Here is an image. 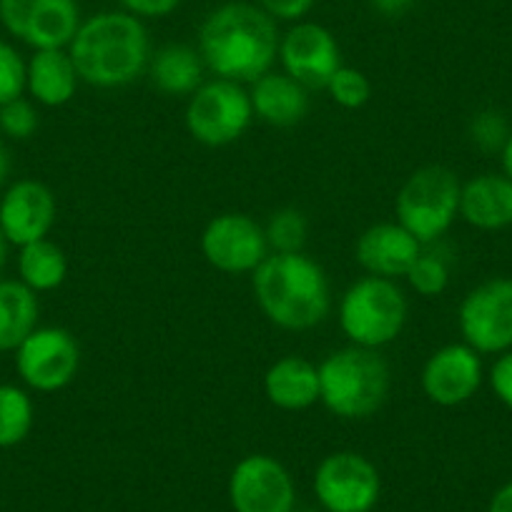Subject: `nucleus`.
Wrapping results in <instances>:
<instances>
[{"label":"nucleus","mask_w":512,"mask_h":512,"mask_svg":"<svg viewBox=\"0 0 512 512\" xmlns=\"http://www.w3.org/2000/svg\"><path fill=\"white\" fill-rule=\"evenodd\" d=\"M485 382L482 354L470 344L455 342L435 349L420 374V387L437 407H460L480 392Z\"/></svg>","instance_id":"15"},{"label":"nucleus","mask_w":512,"mask_h":512,"mask_svg":"<svg viewBox=\"0 0 512 512\" xmlns=\"http://www.w3.org/2000/svg\"><path fill=\"white\" fill-rule=\"evenodd\" d=\"M462 181L452 169L430 164L407 176L397 191V224L405 226L422 246L440 241L460 216Z\"/></svg>","instance_id":"6"},{"label":"nucleus","mask_w":512,"mask_h":512,"mask_svg":"<svg viewBox=\"0 0 512 512\" xmlns=\"http://www.w3.org/2000/svg\"><path fill=\"white\" fill-rule=\"evenodd\" d=\"M317 0H256V6L262 8L267 16L277 23H299L312 13Z\"/></svg>","instance_id":"33"},{"label":"nucleus","mask_w":512,"mask_h":512,"mask_svg":"<svg viewBox=\"0 0 512 512\" xmlns=\"http://www.w3.org/2000/svg\"><path fill=\"white\" fill-rule=\"evenodd\" d=\"M41 126V116L33 101L28 98H16V101L0 106V134L11 141H28L36 136Z\"/></svg>","instance_id":"30"},{"label":"nucleus","mask_w":512,"mask_h":512,"mask_svg":"<svg viewBox=\"0 0 512 512\" xmlns=\"http://www.w3.org/2000/svg\"><path fill=\"white\" fill-rule=\"evenodd\" d=\"M249 98L254 118L274 128L297 126L309 113V91L284 71H269L267 76L251 83Z\"/></svg>","instance_id":"20"},{"label":"nucleus","mask_w":512,"mask_h":512,"mask_svg":"<svg viewBox=\"0 0 512 512\" xmlns=\"http://www.w3.org/2000/svg\"><path fill=\"white\" fill-rule=\"evenodd\" d=\"M36 425V405L18 384H0V450H11L28 440Z\"/></svg>","instance_id":"25"},{"label":"nucleus","mask_w":512,"mask_h":512,"mask_svg":"<svg viewBox=\"0 0 512 512\" xmlns=\"http://www.w3.org/2000/svg\"><path fill=\"white\" fill-rule=\"evenodd\" d=\"M13 354L21 382L43 395L66 390L81 369V344L63 327H38Z\"/></svg>","instance_id":"10"},{"label":"nucleus","mask_w":512,"mask_h":512,"mask_svg":"<svg viewBox=\"0 0 512 512\" xmlns=\"http://www.w3.org/2000/svg\"><path fill=\"white\" fill-rule=\"evenodd\" d=\"M121 11L131 16L149 21V18H166L174 11H179L181 0H116Z\"/></svg>","instance_id":"34"},{"label":"nucleus","mask_w":512,"mask_h":512,"mask_svg":"<svg viewBox=\"0 0 512 512\" xmlns=\"http://www.w3.org/2000/svg\"><path fill=\"white\" fill-rule=\"evenodd\" d=\"M410 314L405 292L395 279L362 277L349 284L337 307L339 329L349 344L382 349L402 334Z\"/></svg>","instance_id":"5"},{"label":"nucleus","mask_w":512,"mask_h":512,"mask_svg":"<svg viewBox=\"0 0 512 512\" xmlns=\"http://www.w3.org/2000/svg\"><path fill=\"white\" fill-rule=\"evenodd\" d=\"M279 28L254 3L231 0L214 8L199 28V53L214 78L254 83L279 61Z\"/></svg>","instance_id":"1"},{"label":"nucleus","mask_w":512,"mask_h":512,"mask_svg":"<svg viewBox=\"0 0 512 512\" xmlns=\"http://www.w3.org/2000/svg\"><path fill=\"white\" fill-rule=\"evenodd\" d=\"M56 194L43 181L21 179L0 196V231L11 246L48 239L56 226Z\"/></svg>","instance_id":"16"},{"label":"nucleus","mask_w":512,"mask_h":512,"mask_svg":"<svg viewBox=\"0 0 512 512\" xmlns=\"http://www.w3.org/2000/svg\"><path fill=\"white\" fill-rule=\"evenodd\" d=\"M76 66L66 48H53V51H33L28 58L26 71V91L36 103L46 108H61L73 101L78 91Z\"/></svg>","instance_id":"21"},{"label":"nucleus","mask_w":512,"mask_h":512,"mask_svg":"<svg viewBox=\"0 0 512 512\" xmlns=\"http://www.w3.org/2000/svg\"><path fill=\"white\" fill-rule=\"evenodd\" d=\"M28 61L16 46L0 41V106L16 101L26 93Z\"/></svg>","instance_id":"31"},{"label":"nucleus","mask_w":512,"mask_h":512,"mask_svg":"<svg viewBox=\"0 0 512 512\" xmlns=\"http://www.w3.org/2000/svg\"><path fill=\"white\" fill-rule=\"evenodd\" d=\"M68 277V256L56 241L41 239L18 249V279L36 294L53 292Z\"/></svg>","instance_id":"24"},{"label":"nucleus","mask_w":512,"mask_h":512,"mask_svg":"<svg viewBox=\"0 0 512 512\" xmlns=\"http://www.w3.org/2000/svg\"><path fill=\"white\" fill-rule=\"evenodd\" d=\"M314 495L327 512H372L382 495V477L369 457L339 450L314 470Z\"/></svg>","instance_id":"9"},{"label":"nucleus","mask_w":512,"mask_h":512,"mask_svg":"<svg viewBox=\"0 0 512 512\" xmlns=\"http://www.w3.org/2000/svg\"><path fill=\"white\" fill-rule=\"evenodd\" d=\"M425 246L397 221H379L364 229L354 244V259L369 277L400 279L410 272Z\"/></svg>","instance_id":"17"},{"label":"nucleus","mask_w":512,"mask_h":512,"mask_svg":"<svg viewBox=\"0 0 512 512\" xmlns=\"http://www.w3.org/2000/svg\"><path fill=\"white\" fill-rule=\"evenodd\" d=\"M251 289L264 317L287 332H307L332 312L329 277L312 256L269 254L251 272Z\"/></svg>","instance_id":"3"},{"label":"nucleus","mask_w":512,"mask_h":512,"mask_svg":"<svg viewBox=\"0 0 512 512\" xmlns=\"http://www.w3.org/2000/svg\"><path fill=\"white\" fill-rule=\"evenodd\" d=\"M369 8L374 13H379L382 18H400L405 16L407 11H412L417 0H367Z\"/></svg>","instance_id":"35"},{"label":"nucleus","mask_w":512,"mask_h":512,"mask_svg":"<svg viewBox=\"0 0 512 512\" xmlns=\"http://www.w3.org/2000/svg\"><path fill=\"white\" fill-rule=\"evenodd\" d=\"M234 512H292L297 490L287 467L272 455H246L229 475Z\"/></svg>","instance_id":"14"},{"label":"nucleus","mask_w":512,"mask_h":512,"mask_svg":"<svg viewBox=\"0 0 512 512\" xmlns=\"http://www.w3.org/2000/svg\"><path fill=\"white\" fill-rule=\"evenodd\" d=\"M327 93L332 96V101L339 108H347V111H359L369 103L372 98V83L364 76L359 68L342 66L329 81Z\"/></svg>","instance_id":"28"},{"label":"nucleus","mask_w":512,"mask_h":512,"mask_svg":"<svg viewBox=\"0 0 512 512\" xmlns=\"http://www.w3.org/2000/svg\"><path fill=\"white\" fill-rule=\"evenodd\" d=\"M487 382H490V390L497 397V402L512 412V349L505 354H497L490 372H487Z\"/></svg>","instance_id":"32"},{"label":"nucleus","mask_w":512,"mask_h":512,"mask_svg":"<svg viewBox=\"0 0 512 512\" xmlns=\"http://www.w3.org/2000/svg\"><path fill=\"white\" fill-rule=\"evenodd\" d=\"M81 23L78 0H0V26L33 51L68 48Z\"/></svg>","instance_id":"11"},{"label":"nucleus","mask_w":512,"mask_h":512,"mask_svg":"<svg viewBox=\"0 0 512 512\" xmlns=\"http://www.w3.org/2000/svg\"><path fill=\"white\" fill-rule=\"evenodd\" d=\"M460 219L477 231L512 226V181L502 171H487L465 181L460 191Z\"/></svg>","instance_id":"18"},{"label":"nucleus","mask_w":512,"mask_h":512,"mask_svg":"<svg viewBox=\"0 0 512 512\" xmlns=\"http://www.w3.org/2000/svg\"><path fill=\"white\" fill-rule=\"evenodd\" d=\"M78 78L93 88H123L149 71L151 38L144 21L126 11L86 18L66 48Z\"/></svg>","instance_id":"2"},{"label":"nucleus","mask_w":512,"mask_h":512,"mask_svg":"<svg viewBox=\"0 0 512 512\" xmlns=\"http://www.w3.org/2000/svg\"><path fill=\"white\" fill-rule=\"evenodd\" d=\"M405 279L412 287V292H417L420 297H440L450 287V264H447L445 256L422 249V254L417 256L410 272L405 274Z\"/></svg>","instance_id":"27"},{"label":"nucleus","mask_w":512,"mask_h":512,"mask_svg":"<svg viewBox=\"0 0 512 512\" xmlns=\"http://www.w3.org/2000/svg\"><path fill=\"white\" fill-rule=\"evenodd\" d=\"M254 121L249 91L241 83L214 78L204 81L186 103L184 123L191 139L206 149L236 144Z\"/></svg>","instance_id":"7"},{"label":"nucleus","mask_w":512,"mask_h":512,"mask_svg":"<svg viewBox=\"0 0 512 512\" xmlns=\"http://www.w3.org/2000/svg\"><path fill=\"white\" fill-rule=\"evenodd\" d=\"M279 63L307 91H327L334 73L344 66L334 33L314 21L292 23L279 41Z\"/></svg>","instance_id":"13"},{"label":"nucleus","mask_w":512,"mask_h":512,"mask_svg":"<svg viewBox=\"0 0 512 512\" xmlns=\"http://www.w3.org/2000/svg\"><path fill=\"white\" fill-rule=\"evenodd\" d=\"M392 372L379 349L349 347L327 354L319 364V402L339 420H367L384 407Z\"/></svg>","instance_id":"4"},{"label":"nucleus","mask_w":512,"mask_h":512,"mask_svg":"<svg viewBox=\"0 0 512 512\" xmlns=\"http://www.w3.org/2000/svg\"><path fill=\"white\" fill-rule=\"evenodd\" d=\"M512 128L507 123L505 113L495 111V108H485V111L475 113L470 121V141L475 149L482 154H497L500 156L502 146L510 139Z\"/></svg>","instance_id":"29"},{"label":"nucleus","mask_w":512,"mask_h":512,"mask_svg":"<svg viewBox=\"0 0 512 512\" xmlns=\"http://www.w3.org/2000/svg\"><path fill=\"white\" fill-rule=\"evenodd\" d=\"M13 169V159H11V149L6 146V141L0 139V189L6 186L8 176H11Z\"/></svg>","instance_id":"37"},{"label":"nucleus","mask_w":512,"mask_h":512,"mask_svg":"<svg viewBox=\"0 0 512 512\" xmlns=\"http://www.w3.org/2000/svg\"><path fill=\"white\" fill-rule=\"evenodd\" d=\"M38 294L21 279H0V354L16 352L38 329Z\"/></svg>","instance_id":"23"},{"label":"nucleus","mask_w":512,"mask_h":512,"mask_svg":"<svg viewBox=\"0 0 512 512\" xmlns=\"http://www.w3.org/2000/svg\"><path fill=\"white\" fill-rule=\"evenodd\" d=\"M8 239L6 236H3V231H0V274H3V269H6V264H8Z\"/></svg>","instance_id":"39"},{"label":"nucleus","mask_w":512,"mask_h":512,"mask_svg":"<svg viewBox=\"0 0 512 512\" xmlns=\"http://www.w3.org/2000/svg\"><path fill=\"white\" fill-rule=\"evenodd\" d=\"M201 254L221 274H251L272 254L267 231L254 216L226 211L201 231Z\"/></svg>","instance_id":"12"},{"label":"nucleus","mask_w":512,"mask_h":512,"mask_svg":"<svg viewBox=\"0 0 512 512\" xmlns=\"http://www.w3.org/2000/svg\"><path fill=\"white\" fill-rule=\"evenodd\" d=\"M462 342L477 354H505L512 349V279L492 277L472 287L457 309Z\"/></svg>","instance_id":"8"},{"label":"nucleus","mask_w":512,"mask_h":512,"mask_svg":"<svg viewBox=\"0 0 512 512\" xmlns=\"http://www.w3.org/2000/svg\"><path fill=\"white\" fill-rule=\"evenodd\" d=\"M487 512H512V482L502 485L500 490L492 495Z\"/></svg>","instance_id":"36"},{"label":"nucleus","mask_w":512,"mask_h":512,"mask_svg":"<svg viewBox=\"0 0 512 512\" xmlns=\"http://www.w3.org/2000/svg\"><path fill=\"white\" fill-rule=\"evenodd\" d=\"M149 78L164 96H191L204 83V58L199 48L186 43H166L151 53Z\"/></svg>","instance_id":"22"},{"label":"nucleus","mask_w":512,"mask_h":512,"mask_svg":"<svg viewBox=\"0 0 512 512\" xmlns=\"http://www.w3.org/2000/svg\"><path fill=\"white\" fill-rule=\"evenodd\" d=\"M264 231L274 254H294L307 244L309 221L299 209H279L274 211Z\"/></svg>","instance_id":"26"},{"label":"nucleus","mask_w":512,"mask_h":512,"mask_svg":"<svg viewBox=\"0 0 512 512\" xmlns=\"http://www.w3.org/2000/svg\"><path fill=\"white\" fill-rule=\"evenodd\" d=\"M500 166H502V174L512 181V134L500 151Z\"/></svg>","instance_id":"38"},{"label":"nucleus","mask_w":512,"mask_h":512,"mask_svg":"<svg viewBox=\"0 0 512 512\" xmlns=\"http://www.w3.org/2000/svg\"><path fill=\"white\" fill-rule=\"evenodd\" d=\"M264 395L277 410H309L319 402V367L299 354H284L264 374Z\"/></svg>","instance_id":"19"}]
</instances>
